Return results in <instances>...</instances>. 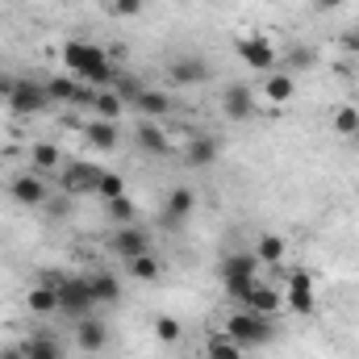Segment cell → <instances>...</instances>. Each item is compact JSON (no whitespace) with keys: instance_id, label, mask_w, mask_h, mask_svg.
<instances>
[{"instance_id":"6da1fadb","label":"cell","mask_w":359,"mask_h":359,"mask_svg":"<svg viewBox=\"0 0 359 359\" xmlns=\"http://www.w3.org/2000/svg\"><path fill=\"white\" fill-rule=\"evenodd\" d=\"M226 334L247 351V347H268L271 339H276V322L264 318V313H251V309H243V313H230L226 318Z\"/></svg>"},{"instance_id":"7a4b0ae2","label":"cell","mask_w":359,"mask_h":359,"mask_svg":"<svg viewBox=\"0 0 359 359\" xmlns=\"http://www.w3.org/2000/svg\"><path fill=\"white\" fill-rule=\"evenodd\" d=\"M109 63H113L109 50L96 46V42H63V67H67L76 80H84V84H88L100 67H109Z\"/></svg>"},{"instance_id":"3957f363","label":"cell","mask_w":359,"mask_h":359,"mask_svg":"<svg viewBox=\"0 0 359 359\" xmlns=\"http://www.w3.org/2000/svg\"><path fill=\"white\" fill-rule=\"evenodd\" d=\"M255 271H259L255 251H234V255H226V259H222V284H226V292H230L234 301H243V297L251 292V284H255Z\"/></svg>"},{"instance_id":"277c9868","label":"cell","mask_w":359,"mask_h":359,"mask_svg":"<svg viewBox=\"0 0 359 359\" xmlns=\"http://www.w3.org/2000/svg\"><path fill=\"white\" fill-rule=\"evenodd\" d=\"M46 104H50V96H46V84H38V80H8V113L13 117H38V113H46Z\"/></svg>"},{"instance_id":"5b68a950","label":"cell","mask_w":359,"mask_h":359,"mask_svg":"<svg viewBox=\"0 0 359 359\" xmlns=\"http://www.w3.org/2000/svg\"><path fill=\"white\" fill-rule=\"evenodd\" d=\"M92 309H96V297L88 288V276H67L59 284V313H72L80 322V318H88Z\"/></svg>"},{"instance_id":"8992f818","label":"cell","mask_w":359,"mask_h":359,"mask_svg":"<svg viewBox=\"0 0 359 359\" xmlns=\"http://www.w3.org/2000/svg\"><path fill=\"white\" fill-rule=\"evenodd\" d=\"M238 59L251 72H271L280 63V50H276V42L264 38V34H247V38H238Z\"/></svg>"},{"instance_id":"52a82bcc","label":"cell","mask_w":359,"mask_h":359,"mask_svg":"<svg viewBox=\"0 0 359 359\" xmlns=\"http://www.w3.org/2000/svg\"><path fill=\"white\" fill-rule=\"evenodd\" d=\"M8 192H13V201L25 205V209H38V205L50 201V184H46V176H38V172H21V176H13L8 180Z\"/></svg>"},{"instance_id":"ba28073f","label":"cell","mask_w":359,"mask_h":359,"mask_svg":"<svg viewBox=\"0 0 359 359\" xmlns=\"http://www.w3.org/2000/svg\"><path fill=\"white\" fill-rule=\"evenodd\" d=\"M100 168L88 163V159H76V163H67L63 172H59V184H63V192L67 196H84V192H96V184H100Z\"/></svg>"},{"instance_id":"9c48e42d","label":"cell","mask_w":359,"mask_h":359,"mask_svg":"<svg viewBox=\"0 0 359 359\" xmlns=\"http://www.w3.org/2000/svg\"><path fill=\"white\" fill-rule=\"evenodd\" d=\"M109 247H113V255H121V259L130 264V259H138V255H147V251H151V234H147V230L134 222V226H121V230H113Z\"/></svg>"},{"instance_id":"30bf717a","label":"cell","mask_w":359,"mask_h":359,"mask_svg":"<svg viewBox=\"0 0 359 359\" xmlns=\"http://www.w3.org/2000/svg\"><path fill=\"white\" fill-rule=\"evenodd\" d=\"M222 113H226L230 121L255 117V113H259V100H255L251 84H226V92H222Z\"/></svg>"},{"instance_id":"8fae6325","label":"cell","mask_w":359,"mask_h":359,"mask_svg":"<svg viewBox=\"0 0 359 359\" xmlns=\"http://www.w3.org/2000/svg\"><path fill=\"white\" fill-rule=\"evenodd\" d=\"M238 305H243V309H251V313L276 318V313L284 309V297H280V288H271V284H264V280H255V284H251V292H247Z\"/></svg>"},{"instance_id":"7c38bea8","label":"cell","mask_w":359,"mask_h":359,"mask_svg":"<svg viewBox=\"0 0 359 359\" xmlns=\"http://www.w3.org/2000/svg\"><path fill=\"white\" fill-rule=\"evenodd\" d=\"M168 80L180 84V88H201V84L209 80V63H205V59L184 55V59H176V63L168 67Z\"/></svg>"},{"instance_id":"4fadbf2b","label":"cell","mask_w":359,"mask_h":359,"mask_svg":"<svg viewBox=\"0 0 359 359\" xmlns=\"http://www.w3.org/2000/svg\"><path fill=\"white\" fill-rule=\"evenodd\" d=\"M192 209H196V192L188 188V184H180L168 192V201H163V226H180V222H188L192 217Z\"/></svg>"},{"instance_id":"5bb4252c","label":"cell","mask_w":359,"mask_h":359,"mask_svg":"<svg viewBox=\"0 0 359 359\" xmlns=\"http://www.w3.org/2000/svg\"><path fill=\"white\" fill-rule=\"evenodd\" d=\"M104 343H109V330H104V322H96L92 313L76 322V347H80V351L96 355V351H104Z\"/></svg>"},{"instance_id":"9a60e30c","label":"cell","mask_w":359,"mask_h":359,"mask_svg":"<svg viewBox=\"0 0 359 359\" xmlns=\"http://www.w3.org/2000/svg\"><path fill=\"white\" fill-rule=\"evenodd\" d=\"M217 155H222V142L209 138V134H201V138H192V142L184 147V163H188V168H213Z\"/></svg>"},{"instance_id":"2e32d148","label":"cell","mask_w":359,"mask_h":359,"mask_svg":"<svg viewBox=\"0 0 359 359\" xmlns=\"http://www.w3.org/2000/svg\"><path fill=\"white\" fill-rule=\"evenodd\" d=\"M134 138H138V147H142L147 155H155V159L172 155V138H168V134H163L151 117H147V121H138V134H134Z\"/></svg>"},{"instance_id":"e0dca14e","label":"cell","mask_w":359,"mask_h":359,"mask_svg":"<svg viewBox=\"0 0 359 359\" xmlns=\"http://www.w3.org/2000/svg\"><path fill=\"white\" fill-rule=\"evenodd\" d=\"M84 138H88L96 151H117V147H121V130H117V121H100V117L84 126Z\"/></svg>"},{"instance_id":"ac0fdd59","label":"cell","mask_w":359,"mask_h":359,"mask_svg":"<svg viewBox=\"0 0 359 359\" xmlns=\"http://www.w3.org/2000/svg\"><path fill=\"white\" fill-rule=\"evenodd\" d=\"M88 288H92V297H96V305H117L121 301V280L113 271H92Z\"/></svg>"},{"instance_id":"d6986e66","label":"cell","mask_w":359,"mask_h":359,"mask_svg":"<svg viewBox=\"0 0 359 359\" xmlns=\"http://www.w3.org/2000/svg\"><path fill=\"white\" fill-rule=\"evenodd\" d=\"M25 305H29V313H38V318L59 313V288H50V284H34L29 297H25Z\"/></svg>"},{"instance_id":"ffe728a7","label":"cell","mask_w":359,"mask_h":359,"mask_svg":"<svg viewBox=\"0 0 359 359\" xmlns=\"http://www.w3.org/2000/svg\"><path fill=\"white\" fill-rule=\"evenodd\" d=\"M264 96H268L271 104H288V100L297 96V80H292L288 72H280V76H268V80H264Z\"/></svg>"},{"instance_id":"44dd1931","label":"cell","mask_w":359,"mask_h":359,"mask_svg":"<svg viewBox=\"0 0 359 359\" xmlns=\"http://www.w3.org/2000/svg\"><path fill=\"white\" fill-rule=\"evenodd\" d=\"M284 251H288V243H284L280 234H259V238H255V259L268 264V268H276V264L284 259Z\"/></svg>"},{"instance_id":"7402d4cb","label":"cell","mask_w":359,"mask_h":359,"mask_svg":"<svg viewBox=\"0 0 359 359\" xmlns=\"http://www.w3.org/2000/svg\"><path fill=\"white\" fill-rule=\"evenodd\" d=\"M284 305H288L297 318H313V313H318V297H313V288H284Z\"/></svg>"},{"instance_id":"603a6c76","label":"cell","mask_w":359,"mask_h":359,"mask_svg":"<svg viewBox=\"0 0 359 359\" xmlns=\"http://www.w3.org/2000/svg\"><path fill=\"white\" fill-rule=\"evenodd\" d=\"M121 109H126V100H121L113 88H104V92H96V96H92V113H96L100 121H117V117H121Z\"/></svg>"},{"instance_id":"cb8c5ba5","label":"cell","mask_w":359,"mask_h":359,"mask_svg":"<svg viewBox=\"0 0 359 359\" xmlns=\"http://www.w3.org/2000/svg\"><path fill=\"white\" fill-rule=\"evenodd\" d=\"M134 104H138V109H142V113L155 121V117H163V113L172 109V96H168V92H159V88H142Z\"/></svg>"},{"instance_id":"d4e9b609","label":"cell","mask_w":359,"mask_h":359,"mask_svg":"<svg viewBox=\"0 0 359 359\" xmlns=\"http://www.w3.org/2000/svg\"><path fill=\"white\" fill-rule=\"evenodd\" d=\"M21 351H25V359H63V347H59L55 339H46V334L25 339V343H21Z\"/></svg>"},{"instance_id":"484cf974","label":"cell","mask_w":359,"mask_h":359,"mask_svg":"<svg viewBox=\"0 0 359 359\" xmlns=\"http://www.w3.org/2000/svg\"><path fill=\"white\" fill-rule=\"evenodd\" d=\"M247 351L230 339V334H213L209 343H205V359H243Z\"/></svg>"},{"instance_id":"4316f807","label":"cell","mask_w":359,"mask_h":359,"mask_svg":"<svg viewBox=\"0 0 359 359\" xmlns=\"http://www.w3.org/2000/svg\"><path fill=\"white\" fill-rule=\"evenodd\" d=\"M29 159H34V172H38V176H50V172L59 168V147H50V142H38V147L29 151Z\"/></svg>"},{"instance_id":"83f0119b","label":"cell","mask_w":359,"mask_h":359,"mask_svg":"<svg viewBox=\"0 0 359 359\" xmlns=\"http://www.w3.org/2000/svg\"><path fill=\"white\" fill-rule=\"evenodd\" d=\"M126 268H130V276H134V280H147V284L163 276V264H159V259H155L151 251H147V255H138V259H130Z\"/></svg>"},{"instance_id":"f1b7e54d","label":"cell","mask_w":359,"mask_h":359,"mask_svg":"<svg viewBox=\"0 0 359 359\" xmlns=\"http://www.w3.org/2000/svg\"><path fill=\"white\" fill-rule=\"evenodd\" d=\"M334 134H343L347 142L359 134V109H355V104H343V109H334Z\"/></svg>"},{"instance_id":"f546056e","label":"cell","mask_w":359,"mask_h":359,"mask_svg":"<svg viewBox=\"0 0 359 359\" xmlns=\"http://www.w3.org/2000/svg\"><path fill=\"white\" fill-rule=\"evenodd\" d=\"M284 63H288V76H292V72L313 67V63H318V55H313V46H288V50H284Z\"/></svg>"},{"instance_id":"4dcf8cb0","label":"cell","mask_w":359,"mask_h":359,"mask_svg":"<svg viewBox=\"0 0 359 359\" xmlns=\"http://www.w3.org/2000/svg\"><path fill=\"white\" fill-rule=\"evenodd\" d=\"M109 217H113L117 226H134V222H138V205H134L130 196H117V201H109Z\"/></svg>"},{"instance_id":"1f68e13d","label":"cell","mask_w":359,"mask_h":359,"mask_svg":"<svg viewBox=\"0 0 359 359\" xmlns=\"http://www.w3.org/2000/svg\"><path fill=\"white\" fill-rule=\"evenodd\" d=\"M96 196L109 205V201H117V196H126V180L117 176V172H104L100 176V184H96Z\"/></svg>"},{"instance_id":"d6a6232c","label":"cell","mask_w":359,"mask_h":359,"mask_svg":"<svg viewBox=\"0 0 359 359\" xmlns=\"http://www.w3.org/2000/svg\"><path fill=\"white\" fill-rule=\"evenodd\" d=\"M155 339H159L163 347H176L180 339H184V330H180L176 318H168V313H163V318H155Z\"/></svg>"},{"instance_id":"836d02e7","label":"cell","mask_w":359,"mask_h":359,"mask_svg":"<svg viewBox=\"0 0 359 359\" xmlns=\"http://www.w3.org/2000/svg\"><path fill=\"white\" fill-rule=\"evenodd\" d=\"M142 8H147V0H109V13H113V17H121V21L138 17Z\"/></svg>"},{"instance_id":"e575fe53","label":"cell","mask_w":359,"mask_h":359,"mask_svg":"<svg viewBox=\"0 0 359 359\" xmlns=\"http://www.w3.org/2000/svg\"><path fill=\"white\" fill-rule=\"evenodd\" d=\"M142 88H147V84H138V80H134V76H126V72H121V80L113 84V92H117L121 100H138V92H142Z\"/></svg>"},{"instance_id":"d590c367","label":"cell","mask_w":359,"mask_h":359,"mask_svg":"<svg viewBox=\"0 0 359 359\" xmlns=\"http://www.w3.org/2000/svg\"><path fill=\"white\" fill-rule=\"evenodd\" d=\"M339 42H343V50H351V55H359V25H351V29H347V34H343Z\"/></svg>"},{"instance_id":"8d00e7d4","label":"cell","mask_w":359,"mask_h":359,"mask_svg":"<svg viewBox=\"0 0 359 359\" xmlns=\"http://www.w3.org/2000/svg\"><path fill=\"white\" fill-rule=\"evenodd\" d=\"M343 4H347V0H313L318 13H334V8H343Z\"/></svg>"},{"instance_id":"74e56055","label":"cell","mask_w":359,"mask_h":359,"mask_svg":"<svg viewBox=\"0 0 359 359\" xmlns=\"http://www.w3.org/2000/svg\"><path fill=\"white\" fill-rule=\"evenodd\" d=\"M0 359H25V351H21V343H17V347H0Z\"/></svg>"},{"instance_id":"f35d334b","label":"cell","mask_w":359,"mask_h":359,"mask_svg":"<svg viewBox=\"0 0 359 359\" xmlns=\"http://www.w3.org/2000/svg\"><path fill=\"white\" fill-rule=\"evenodd\" d=\"M8 104V76H0V109Z\"/></svg>"},{"instance_id":"ab89813d","label":"cell","mask_w":359,"mask_h":359,"mask_svg":"<svg viewBox=\"0 0 359 359\" xmlns=\"http://www.w3.org/2000/svg\"><path fill=\"white\" fill-rule=\"evenodd\" d=\"M351 142H359V134H355V138H351Z\"/></svg>"}]
</instances>
